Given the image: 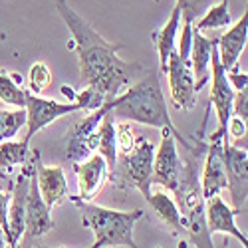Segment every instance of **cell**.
<instances>
[{"label": "cell", "instance_id": "obj_17", "mask_svg": "<svg viewBox=\"0 0 248 248\" xmlns=\"http://www.w3.org/2000/svg\"><path fill=\"white\" fill-rule=\"evenodd\" d=\"M217 44V38H206L202 32L193 30V38H191V52H189V60H191V70L197 81V92L209 81L211 78V54L213 48Z\"/></svg>", "mask_w": 248, "mask_h": 248}, {"label": "cell", "instance_id": "obj_4", "mask_svg": "<svg viewBox=\"0 0 248 248\" xmlns=\"http://www.w3.org/2000/svg\"><path fill=\"white\" fill-rule=\"evenodd\" d=\"M153 143L145 137H135L133 149L125 155H117V165L109 173V179L115 183V187L125 183L131 185L147 201L153 187Z\"/></svg>", "mask_w": 248, "mask_h": 248}, {"label": "cell", "instance_id": "obj_31", "mask_svg": "<svg viewBox=\"0 0 248 248\" xmlns=\"http://www.w3.org/2000/svg\"><path fill=\"white\" fill-rule=\"evenodd\" d=\"M8 206H10V195L0 191V232L6 236L8 232Z\"/></svg>", "mask_w": 248, "mask_h": 248}, {"label": "cell", "instance_id": "obj_23", "mask_svg": "<svg viewBox=\"0 0 248 248\" xmlns=\"http://www.w3.org/2000/svg\"><path fill=\"white\" fill-rule=\"evenodd\" d=\"M30 153V145L24 141H2L0 143V171L8 173L14 167L26 163V157Z\"/></svg>", "mask_w": 248, "mask_h": 248}, {"label": "cell", "instance_id": "obj_7", "mask_svg": "<svg viewBox=\"0 0 248 248\" xmlns=\"http://www.w3.org/2000/svg\"><path fill=\"white\" fill-rule=\"evenodd\" d=\"M24 111H26V127H28L24 143L30 145L32 137L38 131H42L44 127H48L50 123L58 121L60 117H66V115L81 111V109H79L78 103H60V101L46 99V97H40V95H34L30 92H26Z\"/></svg>", "mask_w": 248, "mask_h": 248}, {"label": "cell", "instance_id": "obj_3", "mask_svg": "<svg viewBox=\"0 0 248 248\" xmlns=\"http://www.w3.org/2000/svg\"><path fill=\"white\" fill-rule=\"evenodd\" d=\"M70 201L79 209L81 213V224L93 232V242L99 248L109 246H127V248H139L133 231L135 224L143 218L141 209L135 211H115L106 209V206H97L88 201H79L74 195H70Z\"/></svg>", "mask_w": 248, "mask_h": 248}, {"label": "cell", "instance_id": "obj_12", "mask_svg": "<svg viewBox=\"0 0 248 248\" xmlns=\"http://www.w3.org/2000/svg\"><path fill=\"white\" fill-rule=\"evenodd\" d=\"M222 139L224 137L213 131L209 145H206L202 173L199 177L201 193L204 201L220 195V191L226 189V175H224V163H222Z\"/></svg>", "mask_w": 248, "mask_h": 248}, {"label": "cell", "instance_id": "obj_5", "mask_svg": "<svg viewBox=\"0 0 248 248\" xmlns=\"http://www.w3.org/2000/svg\"><path fill=\"white\" fill-rule=\"evenodd\" d=\"M113 109V99L106 101L99 109L88 113L84 119H79L78 123L70 127L68 133V149H66V157L72 163H79L88 159L95 149H97V127L108 111Z\"/></svg>", "mask_w": 248, "mask_h": 248}, {"label": "cell", "instance_id": "obj_21", "mask_svg": "<svg viewBox=\"0 0 248 248\" xmlns=\"http://www.w3.org/2000/svg\"><path fill=\"white\" fill-rule=\"evenodd\" d=\"M232 24L231 16V4L229 0H220L218 4L209 6L201 18H197V24H193V30L204 32V30H218V28H229Z\"/></svg>", "mask_w": 248, "mask_h": 248}, {"label": "cell", "instance_id": "obj_30", "mask_svg": "<svg viewBox=\"0 0 248 248\" xmlns=\"http://www.w3.org/2000/svg\"><path fill=\"white\" fill-rule=\"evenodd\" d=\"M232 115L246 121L248 119V92H234V101H232Z\"/></svg>", "mask_w": 248, "mask_h": 248}, {"label": "cell", "instance_id": "obj_24", "mask_svg": "<svg viewBox=\"0 0 248 248\" xmlns=\"http://www.w3.org/2000/svg\"><path fill=\"white\" fill-rule=\"evenodd\" d=\"M24 125H26L24 109H14V111L0 109V143L10 141V137H14Z\"/></svg>", "mask_w": 248, "mask_h": 248}, {"label": "cell", "instance_id": "obj_9", "mask_svg": "<svg viewBox=\"0 0 248 248\" xmlns=\"http://www.w3.org/2000/svg\"><path fill=\"white\" fill-rule=\"evenodd\" d=\"M211 103L215 108L217 119H218V127L215 129L217 135L226 137V125H229V119L232 115V101H234V90L226 79V72L218 60V52H217V44L213 48L211 54Z\"/></svg>", "mask_w": 248, "mask_h": 248}, {"label": "cell", "instance_id": "obj_2", "mask_svg": "<svg viewBox=\"0 0 248 248\" xmlns=\"http://www.w3.org/2000/svg\"><path fill=\"white\" fill-rule=\"evenodd\" d=\"M111 115L115 119L141 123V125H149L155 129H167L173 133L175 141H181V145L187 151L193 149L191 143L173 125L167 101H165L161 90V78L153 70L143 72V76L133 86H129L125 92H121L119 95L113 97Z\"/></svg>", "mask_w": 248, "mask_h": 248}, {"label": "cell", "instance_id": "obj_32", "mask_svg": "<svg viewBox=\"0 0 248 248\" xmlns=\"http://www.w3.org/2000/svg\"><path fill=\"white\" fill-rule=\"evenodd\" d=\"M226 79H229V84L232 86L234 92H242L248 86V74L246 72H238V70L226 72Z\"/></svg>", "mask_w": 248, "mask_h": 248}, {"label": "cell", "instance_id": "obj_15", "mask_svg": "<svg viewBox=\"0 0 248 248\" xmlns=\"http://www.w3.org/2000/svg\"><path fill=\"white\" fill-rule=\"evenodd\" d=\"M204 215H206V229H209L211 234H229L234 236L244 248H248V238L244 232L238 231L236 226V211L232 206H229L220 195L211 197L204 201Z\"/></svg>", "mask_w": 248, "mask_h": 248}, {"label": "cell", "instance_id": "obj_20", "mask_svg": "<svg viewBox=\"0 0 248 248\" xmlns=\"http://www.w3.org/2000/svg\"><path fill=\"white\" fill-rule=\"evenodd\" d=\"M97 155L103 157V161L108 163L109 173L115 169L117 165V141H115V117L111 111L103 115L99 127H97Z\"/></svg>", "mask_w": 248, "mask_h": 248}, {"label": "cell", "instance_id": "obj_25", "mask_svg": "<svg viewBox=\"0 0 248 248\" xmlns=\"http://www.w3.org/2000/svg\"><path fill=\"white\" fill-rule=\"evenodd\" d=\"M28 84H30L28 92L34 93V95H40L44 90L50 88V84H52V72H50L46 62H36V64L30 68Z\"/></svg>", "mask_w": 248, "mask_h": 248}, {"label": "cell", "instance_id": "obj_29", "mask_svg": "<svg viewBox=\"0 0 248 248\" xmlns=\"http://www.w3.org/2000/svg\"><path fill=\"white\" fill-rule=\"evenodd\" d=\"M115 141H117V155H125L133 149L135 145V135H133V127L131 123H119L115 127Z\"/></svg>", "mask_w": 248, "mask_h": 248}, {"label": "cell", "instance_id": "obj_10", "mask_svg": "<svg viewBox=\"0 0 248 248\" xmlns=\"http://www.w3.org/2000/svg\"><path fill=\"white\" fill-rule=\"evenodd\" d=\"M54 226H56V222L52 218V211L46 206L42 197H40L38 185H36V175H34V165H32L30 187H28V195H26V226H24V236H22L24 248H30L46 232H50Z\"/></svg>", "mask_w": 248, "mask_h": 248}, {"label": "cell", "instance_id": "obj_34", "mask_svg": "<svg viewBox=\"0 0 248 248\" xmlns=\"http://www.w3.org/2000/svg\"><path fill=\"white\" fill-rule=\"evenodd\" d=\"M0 248H8V246H6V240H4V236H2V232H0Z\"/></svg>", "mask_w": 248, "mask_h": 248}, {"label": "cell", "instance_id": "obj_14", "mask_svg": "<svg viewBox=\"0 0 248 248\" xmlns=\"http://www.w3.org/2000/svg\"><path fill=\"white\" fill-rule=\"evenodd\" d=\"M74 171L78 177V189H79L76 199H79V201H92L101 191L106 181L109 179L108 163L97 153L90 155L88 159L79 161V163H74Z\"/></svg>", "mask_w": 248, "mask_h": 248}, {"label": "cell", "instance_id": "obj_1", "mask_svg": "<svg viewBox=\"0 0 248 248\" xmlns=\"http://www.w3.org/2000/svg\"><path fill=\"white\" fill-rule=\"evenodd\" d=\"M56 10L72 34L68 50H76L78 54L79 76L86 88H93L108 99H113L145 72L137 62L121 60L117 52L125 46L119 42H108L66 0H56Z\"/></svg>", "mask_w": 248, "mask_h": 248}, {"label": "cell", "instance_id": "obj_13", "mask_svg": "<svg viewBox=\"0 0 248 248\" xmlns=\"http://www.w3.org/2000/svg\"><path fill=\"white\" fill-rule=\"evenodd\" d=\"M34 175H36V185H38L40 197H42V201L46 202L50 211L54 206L70 199V189H68L64 169L58 167V165H54V167L42 165L40 163L38 151H34Z\"/></svg>", "mask_w": 248, "mask_h": 248}, {"label": "cell", "instance_id": "obj_16", "mask_svg": "<svg viewBox=\"0 0 248 248\" xmlns=\"http://www.w3.org/2000/svg\"><path fill=\"white\" fill-rule=\"evenodd\" d=\"M246 40H248V16L244 12L236 24H231L229 30L220 38H217V52L224 72L236 70L238 58L246 48Z\"/></svg>", "mask_w": 248, "mask_h": 248}, {"label": "cell", "instance_id": "obj_8", "mask_svg": "<svg viewBox=\"0 0 248 248\" xmlns=\"http://www.w3.org/2000/svg\"><path fill=\"white\" fill-rule=\"evenodd\" d=\"M165 74L169 76V90H171V101L177 109L191 111L197 106V81L191 70V60H183L177 54V48L169 56L167 70Z\"/></svg>", "mask_w": 248, "mask_h": 248}, {"label": "cell", "instance_id": "obj_28", "mask_svg": "<svg viewBox=\"0 0 248 248\" xmlns=\"http://www.w3.org/2000/svg\"><path fill=\"white\" fill-rule=\"evenodd\" d=\"M231 137V145L236 149L246 151V121L231 115L229 119V125H226V139Z\"/></svg>", "mask_w": 248, "mask_h": 248}, {"label": "cell", "instance_id": "obj_19", "mask_svg": "<svg viewBox=\"0 0 248 248\" xmlns=\"http://www.w3.org/2000/svg\"><path fill=\"white\" fill-rule=\"evenodd\" d=\"M147 202L151 204V209L159 217V220L173 231V234H179V232L183 234L185 232V220L181 217V211H179L177 202L167 193H163V191L151 193Z\"/></svg>", "mask_w": 248, "mask_h": 248}, {"label": "cell", "instance_id": "obj_27", "mask_svg": "<svg viewBox=\"0 0 248 248\" xmlns=\"http://www.w3.org/2000/svg\"><path fill=\"white\" fill-rule=\"evenodd\" d=\"M106 101H109L106 95H101L97 90H93V88H86V90H81L79 93H76V103L79 106V109L81 111H95V109H99L103 103Z\"/></svg>", "mask_w": 248, "mask_h": 248}, {"label": "cell", "instance_id": "obj_18", "mask_svg": "<svg viewBox=\"0 0 248 248\" xmlns=\"http://www.w3.org/2000/svg\"><path fill=\"white\" fill-rule=\"evenodd\" d=\"M179 28H181V10L179 6L175 4L173 10H171V16L169 20L165 22L159 30L153 32V44L157 48V54H159V72L165 74L167 70V62H169V56L173 54V50L177 48L175 42H177V34H179Z\"/></svg>", "mask_w": 248, "mask_h": 248}, {"label": "cell", "instance_id": "obj_26", "mask_svg": "<svg viewBox=\"0 0 248 248\" xmlns=\"http://www.w3.org/2000/svg\"><path fill=\"white\" fill-rule=\"evenodd\" d=\"M181 10V24H195V20L209 8L211 0H175Z\"/></svg>", "mask_w": 248, "mask_h": 248}, {"label": "cell", "instance_id": "obj_11", "mask_svg": "<svg viewBox=\"0 0 248 248\" xmlns=\"http://www.w3.org/2000/svg\"><path fill=\"white\" fill-rule=\"evenodd\" d=\"M183 163L179 161L177 141L171 131L161 129V143L153 157V185H163L165 189L177 191Z\"/></svg>", "mask_w": 248, "mask_h": 248}, {"label": "cell", "instance_id": "obj_33", "mask_svg": "<svg viewBox=\"0 0 248 248\" xmlns=\"http://www.w3.org/2000/svg\"><path fill=\"white\" fill-rule=\"evenodd\" d=\"M60 92H62V95L68 99V103H76V93H78V92H74L70 86H66V84L60 86Z\"/></svg>", "mask_w": 248, "mask_h": 248}, {"label": "cell", "instance_id": "obj_22", "mask_svg": "<svg viewBox=\"0 0 248 248\" xmlns=\"http://www.w3.org/2000/svg\"><path fill=\"white\" fill-rule=\"evenodd\" d=\"M26 92L22 88V78L14 72L0 70V101L6 106H14L18 109H24L26 106Z\"/></svg>", "mask_w": 248, "mask_h": 248}, {"label": "cell", "instance_id": "obj_6", "mask_svg": "<svg viewBox=\"0 0 248 248\" xmlns=\"http://www.w3.org/2000/svg\"><path fill=\"white\" fill-rule=\"evenodd\" d=\"M222 163L226 175V189L231 193L232 209L242 213L248 197V153L232 147L229 139H222Z\"/></svg>", "mask_w": 248, "mask_h": 248}, {"label": "cell", "instance_id": "obj_35", "mask_svg": "<svg viewBox=\"0 0 248 248\" xmlns=\"http://www.w3.org/2000/svg\"><path fill=\"white\" fill-rule=\"evenodd\" d=\"M40 248H48V246H40ZM60 248H66V246H60ZM90 248H99V246H97V244H95V242H93V244H92V246H90Z\"/></svg>", "mask_w": 248, "mask_h": 248}, {"label": "cell", "instance_id": "obj_36", "mask_svg": "<svg viewBox=\"0 0 248 248\" xmlns=\"http://www.w3.org/2000/svg\"><path fill=\"white\" fill-rule=\"evenodd\" d=\"M157 248H159V246H157Z\"/></svg>", "mask_w": 248, "mask_h": 248}]
</instances>
